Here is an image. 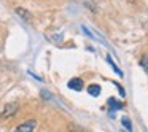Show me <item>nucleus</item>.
I'll return each mask as SVG.
<instances>
[{
  "mask_svg": "<svg viewBox=\"0 0 148 132\" xmlns=\"http://www.w3.org/2000/svg\"><path fill=\"white\" fill-rule=\"evenodd\" d=\"M18 113V103H7L3 107V111L0 113V118L2 119H8L11 116H14Z\"/></svg>",
  "mask_w": 148,
  "mask_h": 132,
  "instance_id": "f257e3e1",
  "label": "nucleus"
},
{
  "mask_svg": "<svg viewBox=\"0 0 148 132\" xmlns=\"http://www.w3.org/2000/svg\"><path fill=\"white\" fill-rule=\"evenodd\" d=\"M35 126H37V121H35V119H27V121L23 122V124L18 126V127L14 129L13 132H34Z\"/></svg>",
  "mask_w": 148,
  "mask_h": 132,
  "instance_id": "f03ea898",
  "label": "nucleus"
},
{
  "mask_svg": "<svg viewBox=\"0 0 148 132\" xmlns=\"http://www.w3.org/2000/svg\"><path fill=\"white\" fill-rule=\"evenodd\" d=\"M69 88L73 91H81L83 89V80L81 78H72L70 81H69Z\"/></svg>",
  "mask_w": 148,
  "mask_h": 132,
  "instance_id": "7ed1b4c3",
  "label": "nucleus"
},
{
  "mask_svg": "<svg viewBox=\"0 0 148 132\" xmlns=\"http://www.w3.org/2000/svg\"><path fill=\"white\" fill-rule=\"evenodd\" d=\"M88 94H91L92 97L100 96V86L99 84H89V86H88Z\"/></svg>",
  "mask_w": 148,
  "mask_h": 132,
  "instance_id": "20e7f679",
  "label": "nucleus"
},
{
  "mask_svg": "<svg viewBox=\"0 0 148 132\" xmlns=\"http://www.w3.org/2000/svg\"><path fill=\"white\" fill-rule=\"evenodd\" d=\"M16 14L21 16L24 21H30V18H32V14H30L27 10H24V8H16Z\"/></svg>",
  "mask_w": 148,
  "mask_h": 132,
  "instance_id": "39448f33",
  "label": "nucleus"
},
{
  "mask_svg": "<svg viewBox=\"0 0 148 132\" xmlns=\"http://www.w3.org/2000/svg\"><path fill=\"white\" fill-rule=\"evenodd\" d=\"M107 62H108V64H110V65H112V68H113V70H115V73H118V75H119V77H123V72H121V70H119V68H118V65H116V64H115V62H113V59H112V57H110V54H108V56H107Z\"/></svg>",
  "mask_w": 148,
  "mask_h": 132,
  "instance_id": "423d86ee",
  "label": "nucleus"
},
{
  "mask_svg": "<svg viewBox=\"0 0 148 132\" xmlns=\"http://www.w3.org/2000/svg\"><path fill=\"white\" fill-rule=\"evenodd\" d=\"M121 124L124 126L126 129H127V132H132V124H131V119H129L127 116H124V118H121Z\"/></svg>",
  "mask_w": 148,
  "mask_h": 132,
  "instance_id": "0eeeda50",
  "label": "nucleus"
},
{
  "mask_svg": "<svg viewBox=\"0 0 148 132\" xmlns=\"http://www.w3.org/2000/svg\"><path fill=\"white\" fill-rule=\"evenodd\" d=\"M140 65L145 68V72L148 73V56H143V57L140 59Z\"/></svg>",
  "mask_w": 148,
  "mask_h": 132,
  "instance_id": "6e6552de",
  "label": "nucleus"
},
{
  "mask_svg": "<svg viewBox=\"0 0 148 132\" xmlns=\"http://www.w3.org/2000/svg\"><path fill=\"white\" fill-rule=\"evenodd\" d=\"M80 132H81V131H80Z\"/></svg>",
  "mask_w": 148,
  "mask_h": 132,
  "instance_id": "1a4fd4ad",
  "label": "nucleus"
}]
</instances>
